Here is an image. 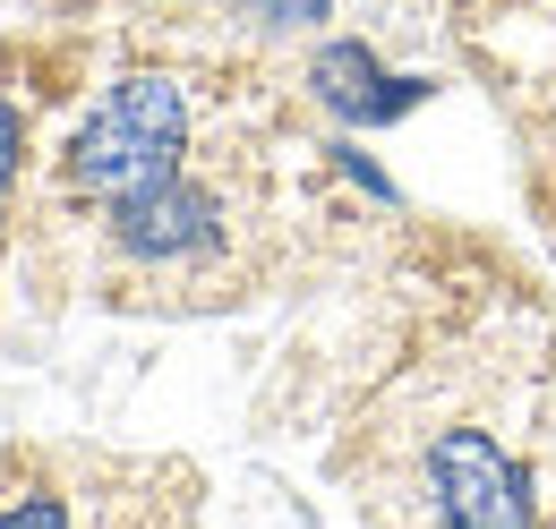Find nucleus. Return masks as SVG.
I'll return each instance as SVG.
<instances>
[{
    "label": "nucleus",
    "instance_id": "f257e3e1",
    "mask_svg": "<svg viewBox=\"0 0 556 529\" xmlns=\"http://www.w3.org/2000/svg\"><path fill=\"white\" fill-rule=\"evenodd\" d=\"M180 145H189V94L172 77H129L70 137V189L121 205V197H138V189H154V180H172L180 171Z\"/></svg>",
    "mask_w": 556,
    "mask_h": 529
},
{
    "label": "nucleus",
    "instance_id": "f03ea898",
    "mask_svg": "<svg viewBox=\"0 0 556 529\" xmlns=\"http://www.w3.org/2000/svg\"><path fill=\"white\" fill-rule=\"evenodd\" d=\"M428 504L437 529H531V469L488 427H445L428 444Z\"/></svg>",
    "mask_w": 556,
    "mask_h": 529
},
{
    "label": "nucleus",
    "instance_id": "7ed1b4c3",
    "mask_svg": "<svg viewBox=\"0 0 556 529\" xmlns=\"http://www.w3.org/2000/svg\"><path fill=\"white\" fill-rule=\"evenodd\" d=\"M112 248L129 264H198L223 248V205L189 171H172V180H154V189L112 205Z\"/></svg>",
    "mask_w": 556,
    "mask_h": 529
},
{
    "label": "nucleus",
    "instance_id": "20e7f679",
    "mask_svg": "<svg viewBox=\"0 0 556 529\" xmlns=\"http://www.w3.org/2000/svg\"><path fill=\"white\" fill-rule=\"evenodd\" d=\"M308 86H317V103L351 120V129H386V120H403L428 103V77H394V68H377L368 43H326L317 61H308Z\"/></svg>",
    "mask_w": 556,
    "mask_h": 529
},
{
    "label": "nucleus",
    "instance_id": "39448f33",
    "mask_svg": "<svg viewBox=\"0 0 556 529\" xmlns=\"http://www.w3.org/2000/svg\"><path fill=\"white\" fill-rule=\"evenodd\" d=\"M334 0H249V17L266 26V35H291V26H317Z\"/></svg>",
    "mask_w": 556,
    "mask_h": 529
},
{
    "label": "nucleus",
    "instance_id": "423d86ee",
    "mask_svg": "<svg viewBox=\"0 0 556 529\" xmlns=\"http://www.w3.org/2000/svg\"><path fill=\"white\" fill-rule=\"evenodd\" d=\"M0 529H70V513H61L52 495H17V504L0 513Z\"/></svg>",
    "mask_w": 556,
    "mask_h": 529
},
{
    "label": "nucleus",
    "instance_id": "0eeeda50",
    "mask_svg": "<svg viewBox=\"0 0 556 529\" xmlns=\"http://www.w3.org/2000/svg\"><path fill=\"white\" fill-rule=\"evenodd\" d=\"M17 154H26V120H17V103L0 94V197H9V180H17Z\"/></svg>",
    "mask_w": 556,
    "mask_h": 529
}]
</instances>
